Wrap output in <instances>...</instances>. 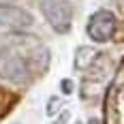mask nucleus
<instances>
[{
	"mask_svg": "<svg viewBox=\"0 0 124 124\" xmlns=\"http://www.w3.org/2000/svg\"><path fill=\"white\" fill-rule=\"evenodd\" d=\"M0 77L15 86H26L32 79L30 62L15 45L0 47Z\"/></svg>",
	"mask_w": 124,
	"mask_h": 124,
	"instance_id": "obj_1",
	"label": "nucleus"
},
{
	"mask_svg": "<svg viewBox=\"0 0 124 124\" xmlns=\"http://www.w3.org/2000/svg\"><path fill=\"white\" fill-rule=\"evenodd\" d=\"M41 11L56 32H69L73 24V7L69 0H41Z\"/></svg>",
	"mask_w": 124,
	"mask_h": 124,
	"instance_id": "obj_2",
	"label": "nucleus"
},
{
	"mask_svg": "<svg viewBox=\"0 0 124 124\" xmlns=\"http://www.w3.org/2000/svg\"><path fill=\"white\" fill-rule=\"evenodd\" d=\"M116 28H118V19L111 11L107 9H99L90 15L88 19V37L92 39L94 43H107L111 41L116 34Z\"/></svg>",
	"mask_w": 124,
	"mask_h": 124,
	"instance_id": "obj_3",
	"label": "nucleus"
},
{
	"mask_svg": "<svg viewBox=\"0 0 124 124\" xmlns=\"http://www.w3.org/2000/svg\"><path fill=\"white\" fill-rule=\"evenodd\" d=\"M34 24V15L22 9V7H13V4H2L0 2V26L9 28V30H26Z\"/></svg>",
	"mask_w": 124,
	"mask_h": 124,
	"instance_id": "obj_4",
	"label": "nucleus"
},
{
	"mask_svg": "<svg viewBox=\"0 0 124 124\" xmlns=\"http://www.w3.org/2000/svg\"><path fill=\"white\" fill-rule=\"evenodd\" d=\"M96 49L94 47H88V45H81V47H77V51H75V58H73V66L77 69V71H84V69H88L92 62L96 60Z\"/></svg>",
	"mask_w": 124,
	"mask_h": 124,
	"instance_id": "obj_5",
	"label": "nucleus"
},
{
	"mask_svg": "<svg viewBox=\"0 0 124 124\" xmlns=\"http://www.w3.org/2000/svg\"><path fill=\"white\" fill-rule=\"evenodd\" d=\"M58 105H60V99L51 96V99H49V105H47V116H54V111L58 109Z\"/></svg>",
	"mask_w": 124,
	"mask_h": 124,
	"instance_id": "obj_6",
	"label": "nucleus"
},
{
	"mask_svg": "<svg viewBox=\"0 0 124 124\" xmlns=\"http://www.w3.org/2000/svg\"><path fill=\"white\" fill-rule=\"evenodd\" d=\"M73 81H71V79H64V81H62V92H64V94H71V92H73Z\"/></svg>",
	"mask_w": 124,
	"mask_h": 124,
	"instance_id": "obj_7",
	"label": "nucleus"
},
{
	"mask_svg": "<svg viewBox=\"0 0 124 124\" xmlns=\"http://www.w3.org/2000/svg\"><path fill=\"white\" fill-rule=\"evenodd\" d=\"M66 120H69V111H64V113H62V116H60V118H58V120H56L54 124H64Z\"/></svg>",
	"mask_w": 124,
	"mask_h": 124,
	"instance_id": "obj_8",
	"label": "nucleus"
},
{
	"mask_svg": "<svg viewBox=\"0 0 124 124\" xmlns=\"http://www.w3.org/2000/svg\"><path fill=\"white\" fill-rule=\"evenodd\" d=\"M90 124H99V120H90Z\"/></svg>",
	"mask_w": 124,
	"mask_h": 124,
	"instance_id": "obj_9",
	"label": "nucleus"
},
{
	"mask_svg": "<svg viewBox=\"0 0 124 124\" xmlns=\"http://www.w3.org/2000/svg\"><path fill=\"white\" fill-rule=\"evenodd\" d=\"M0 2H4V4H7V2H11V0H0Z\"/></svg>",
	"mask_w": 124,
	"mask_h": 124,
	"instance_id": "obj_10",
	"label": "nucleus"
}]
</instances>
